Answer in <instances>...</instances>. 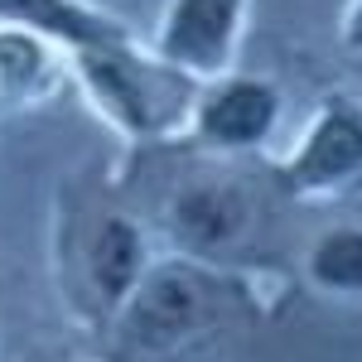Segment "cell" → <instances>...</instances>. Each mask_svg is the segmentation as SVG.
I'll return each instance as SVG.
<instances>
[{
  "label": "cell",
  "mask_w": 362,
  "mask_h": 362,
  "mask_svg": "<svg viewBox=\"0 0 362 362\" xmlns=\"http://www.w3.org/2000/svg\"><path fill=\"white\" fill-rule=\"evenodd\" d=\"M73 68H78V83L87 87V97L97 102V112L112 126H121L126 136H165L194 107V97H189L194 78L160 63L155 54H140L131 34L73 49Z\"/></svg>",
  "instance_id": "obj_1"
},
{
  "label": "cell",
  "mask_w": 362,
  "mask_h": 362,
  "mask_svg": "<svg viewBox=\"0 0 362 362\" xmlns=\"http://www.w3.org/2000/svg\"><path fill=\"white\" fill-rule=\"evenodd\" d=\"M0 25L29 29L39 39H49L58 49H87V44H107L126 39V25L92 10L87 0H0Z\"/></svg>",
  "instance_id": "obj_6"
},
{
  "label": "cell",
  "mask_w": 362,
  "mask_h": 362,
  "mask_svg": "<svg viewBox=\"0 0 362 362\" xmlns=\"http://www.w3.org/2000/svg\"><path fill=\"white\" fill-rule=\"evenodd\" d=\"M309 276L324 290H362V227H338L319 237V247L309 251Z\"/></svg>",
  "instance_id": "obj_10"
},
{
  "label": "cell",
  "mask_w": 362,
  "mask_h": 362,
  "mask_svg": "<svg viewBox=\"0 0 362 362\" xmlns=\"http://www.w3.org/2000/svg\"><path fill=\"white\" fill-rule=\"evenodd\" d=\"M251 0H169L155 29V58L189 78H223L237 58Z\"/></svg>",
  "instance_id": "obj_2"
},
{
  "label": "cell",
  "mask_w": 362,
  "mask_h": 362,
  "mask_svg": "<svg viewBox=\"0 0 362 362\" xmlns=\"http://www.w3.org/2000/svg\"><path fill=\"white\" fill-rule=\"evenodd\" d=\"M169 223L179 232V242L194 251H218L232 247L247 227V203L232 184H218V179H203V184H189L179 189L174 208H169Z\"/></svg>",
  "instance_id": "obj_7"
},
{
  "label": "cell",
  "mask_w": 362,
  "mask_h": 362,
  "mask_svg": "<svg viewBox=\"0 0 362 362\" xmlns=\"http://www.w3.org/2000/svg\"><path fill=\"white\" fill-rule=\"evenodd\" d=\"M198 314H203V290L189 271H155L126 300V324L145 348H165L184 338L198 324Z\"/></svg>",
  "instance_id": "obj_4"
},
{
  "label": "cell",
  "mask_w": 362,
  "mask_h": 362,
  "mask_svg": "<svg viewBox=\"0 0 362 362\" xmlns=\"http://www.w3.org/2000/svg\"><path fill=\"white\" fill-rule=\"evenodd\" d=\"M87 271L102 305H126L145 276V242L131 218H107L87 242Z\"/></svg>",
  "instance_id": "obj_8"
},
{
  "label": "cell",
  "mask_w": 362,
  "mask_h": 362,
  "mask_svg": "<svg viewBox=\"0 0 362 362\" xmlns=\"http://www.w3.org/2000/svg\"><path fill=\"white\" fill-rule=\"evenodd\" d=\"M58 83L54 44L29 34V29L0 25V102L5 107H25L49 97Z\"/></svg>",
  "instance_id": "obj_9"
},
{
  "label": "cell",
  "mask_w": 362,
  "mask_h": 362,
  "mask_svg": "<svg viewBox=\"0 0 362 362\" xmlns=\"http://www.w3.org/2000/svg\"><path fill=\"white\" fill-rule=\"evenodd\" d=\"M189 136L218 150H247L276 131L280 92L261 78H213L189 107Z\"/></svg>",
  "instance_id": "obj_3"
},
{
  "label": "cell",
  "mask_w": 362,
  "mask_h": 362,
  "mask_svg": "<svg viewBox=\"0 0 362 362\" xmlns=\"http://www.w3.org/2000/svg\"><path fill=\"white\" fill-rule=\"evenodd\" d=\"M343 44L348 49H362V0L348 5V20H343Z\"/></svg>",
  "instance_id": "obj_11"
},
{
  "label": "cell",
  "mask_w": 362,
  "mask_h": 362,
  "mask_svg": "<svg viewBox=\"0 0 362 362\" xmlns=\"http://www.w3.org/2000/svg\"><path fill=\"white\" fill-rule=\"evenodd\" d=\"M362 169V112L358 107H324L309 126L300 155L290 160V184L295 189H324V184H338L348 174Z\"/></svg>",
  "instance_id": "obj_5"
}]
</instances>
